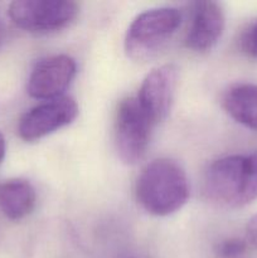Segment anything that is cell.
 <instances>
[{"mask_svg": "<svg viewBox=\"0 0 257 258\" xmlns=\"http://www.w3.org/2000/svg\"><path fill=\"white\" fill-rule=\"evenodd\" d=\"M135 191L139 204L149 214L170 216L188 202V178L174 160L156 159L141 170Z\"/></svg>", "mask_w": 257, "mask_h": 258, "instance_id": "1", "label": "cell"}, {"mask_svg": "<svg viewBox=\"0 0 257 258\" xmlns=\"http://www.w3.org/2000/svg\"><path fill=\"white\" fill-rule=\"evenodd\" d=\"M204 191L211 201L229 208L257 201V151L212 163L204 175Z\"/></svg>", "mask_w": 257, "mask_h": 258, "instance_id": "2", "label": "cell"}, {"mask_svg": "<svg viewBox=\"0 0 257 258\" xmlns=\"http://www.w3.org/2000/svg\"><path fill=\"white\" fill-rule=\"evenodd\" d=\"M180 23L181 14L175 8H156L141 13L126 33V53L136 60L153 57L171 39Z\"/></svg>", "mask_w": 257, "mask_h": 258, "instance_id": "3", "label": "cell"}, {"mask_svg": "<svg viewBox=\"0 0 257 258\" xmlns=\"http://www.w3.org/2000/svg\"><path fill=\"white\" fill-rule=\"evenodd\" d=\"M78 14L77 3L71 0H15L9 17L17 27L30 33H50L66 28Z\"/></svg>", "mask_w": 257, "mask_h": 258, "instance_id": "4", "label": "cell"}, {"mask_svg": "<svg viewBox=\"0 0 257 258\" xmlns=\"http://www.w3.org/2000/svg\"><path fill=\"white\" fill-rule=\"evenodd\" d=\"M154 123L141 108L138 98L121 101L116 113L115 143L121 160L127 165L138 164L145 156Z\"/></svg>", "mask_w": 257, "mask_h": 258, "instance_id": "5", "label": "cell"}, {"mask_svg": "<svg viewBox=\"0 0 257 258\" xmlns=\"http://www.w3.org/2000/svg\"><path fill=\"white\" fill-rule=\"evenodd\" d=\"M78 115V106L71 97H59L30 108L22 116L18 134L24 141H37L70 125Z\"/></svg>", "mask_w": 257, "mask_h": 258, "instance_id": "6", "label": "cell"}, {"mask_svg": "<svg viewBox=\"0 0 257 258\" xmlns=\"http://www.w3.org/2000/svg\"><path fill=\"white\" fill-rule=\"evenodd\" d=\"M77 72L75 59L59 54L39 60L28 78L27 91L37 100H55L62 97Z\"/></svg>", "mask_w": 257, "mask_h": 258, "instance_id": "7", "label": "cell"}, {"mask_svg": "<svg viewBox=\"0 0 257 258\" xmlns=\"http://www.w3.org/2000/svg\"><path fill=\"white\" fill-rule=\"evenodd\" d=\"M176 80L178 71L173 64L160 66L144 78L136 98L154 125L165 120L170 112L175 95Z\"/></svg>", "mask_w": 257, "mask_h": 258, "instance_id": "8", "label": "cell"}, {"mask_svg": "<svg viewBox=\"0 0 257 258\" xmlns=\"http://www.w3.org/2000/svg\"><path fill=\"white\" fill-rule=\"evenodd\" d=\"M224 23V13L218 3H196L185 38L186 47L196 52L212 49L223 34Z\"/></svg>", "mask_w": 257, "mask_h": 258, "instance_id": "9", "label": "cell"}, {"mask_svg": "<svg viewBox=\"0 0 257 258\" xmlns=\"http://www.w3.org/2000/svg\"><path fill=\"white\" fill-rule=\"evenodd\" d=\"M37 194L24 179H10L0 183V212L10 221H20L33 212Z\"/></svg>", "mask_w": 257, "mask_h": 258, "instance_id": "10", "label": "cell"}, {"mask_svg": "<svg viewBox=\"0 0 257 258\" xmlns=\"http://www.w3.org/2000/svg\"><path fill=\"white\" fill-rule=\"evenodd\" d=\"M223 105L233 120L257 131V85L242 83L227 91Z\"/></svg>", "mask_w": 257, "mask_h": 258, "instance_id": "11", "label": "cell"}, {"mask_svg": "<svg viewBox=\"0 0 257 258\" xmlns=\"http://www.w3.org/2000/svg\"><path fill=\"white\" fill-rule=\"evenodd\" d=\"M246 251L244 241L238 238L226 239L217 247V253L222 258H236Z\"/></svg>", "mask_w": 257, "mask_h": 258, "instance_id": "12", "label": "cell"}, {"mask_svg": "<svg viewBox=\"0 0 257 258\" xmlns=\"http://www.w3.org/2000/svg\"><path fill=\"white\" fill-rule=\"evenodd\" d=\"M243 48L248 54L257 57V23L252 25L248 32L244 34Z\"/></svg>", "mask_w": 257, "mask_h": 258, "instance_id": "13", "label": "cell"}, {"mask_svg": "<svg viewBox=\"0 0 257 258\" xmlns=\"http://www.w3.org/2000/svg\"><path fill=\"white\" fill-rule=\"evenodd\" d=\"M247 237H248L249 242H251L253 246L257 247V214L252 217L248 221L246 227Z\"/></svg>", "mask_w": 257, "mask_h": 258, "instance_id": "14", "label": "cell"}, {"mask_svg": "<svg viewBox=\"0 0 257 258\" xmlns=\"http://www.w3.org/2000/svg\"><path fill=\"white\" fill-rule=\"evenodd\" d=\"M5 150H7V143H5L4 135L0 133V164L3 163L5 158Z\"/></svg>", "mask_w": 257, "mask_h": 258, "instance_id": "15", "label": "cell"}, {"mask_svg": "<svg viewBox=\"0 0 257 258\" xmlns=\"http://www.w3.org/2000/svg\"><path fill=\"white\" fill-rule=\"evenodd\" d=\"M3 37H4V27H3V23L0 22V43H2Z\"/></svg>", "mask_w": 257, "mask_h": 258, "instance_id": "16", "label": "cell"}]
</instances>
